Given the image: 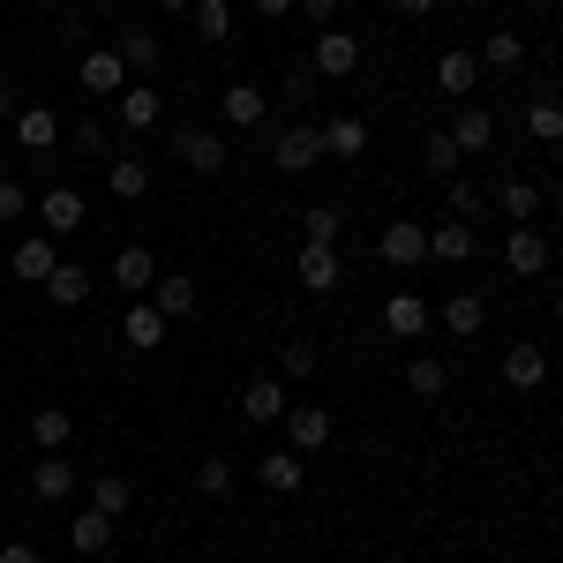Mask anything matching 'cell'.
Here are the masks:
<instances>
[{"label":"cell","mask_w":563,"mask_h":563,"mask_svg":"<svg viewBox=\"0 0 563 563\" xmlns=\"http://www.w3.org/2000/svg\"><path fill=\"white\" fill-rule=\"evenodd\" d=\"M316 158H331V151H323V129H316V121H301V129H286L278 143H271V166H278V174H308Z\"/></svg>","instance_id":"obj_1"},{"label":"cell","mask_w":563,"mask_h":563,"mask_svg":"<svg viewBox=\"0 0 563 563\" xmlns=\"http://www.w3.org/2000/svg\"><path fill=\"white\" fill-rule=\"evenodd\" d=\"M174 158L188 166V174H225V143H218L211 129H174Z\"/></svg>","instance_id":"obj_2"},{"label":"cell","mask_w":563,"mask_h":563,"mask_svg":"<svg viewBox=\"0 0 563 563\" xmlns=\"http://www.w3.org/2000/svg\"><path fill=\"white\" fill-rule=\"evenodd\" d=\"M84 90L90 98H121V90H129V60H121L113 45H90L84 53Z\"/></svg>","instance_id":"obj_3"},{"label":"cell","mask_w":563,"mask_h":563,"mask_svg":"<svg viewBox=\"0 0 563 563\" xmlns=\"http://www.w3.org/2000/svg\"><path fill=\"white\" fill-rule=\"evenodd\" d=\"M376 249H384V263H390V271H413V263L429 256V225L398 218V225H384V241H376Z\"/></svg>","instance_id":"obj_4"},{"label":"cell","mask_w":563,"mask_h":563,"mask_svg":"<svg viewBox=\"0 0 563 563\" xmlns=\"http://www.w3.org/2000/svg\"><path fill=\"white\" fill-rule=\"evenodd\" d=\"M316 76H353L361 68V38H346V31H316V60H308Z\"/></svg>","instance_id":"obj_5"},{"label":"cell","mask_w":563,"mask_h":563,"mask_svg":"<svg viewBox=\"0 0 563 563\" xmlns=\"http://www.w3.org/2000/svg\"><path fill=\"white\" fill-rule=\"evenodd\" d=\"M31 496H38V504H68V496H76V466H68L60 451H45L38 466H31Z\"/></svg>","instance_id":"obj_6"},{"label":"cell","mask_w":563,"mask_h":563,"mask_svg":"<svg viewBox=\"0 0 563 563\" xmlns=\"http://www.w3.org/2000/svg\"><path fill=\"white\" fill-rule=\"evenodd\" d=\"M286 443H294V451H323V443H331V413H323V406H286Z\"/></svg>","instance_id":"obj_7"},{"label":"cell","mask_w":563,"mask_h":563,"mask_svg":"<svg viewBox=\"0 0 563 563\" xmlns=\"http://www.w3.org/2000/svg\"><path fill=\"white\" fill-rule=\"evenodd\" d=\"M504 263H511L519 278H541V271H549V241H541L533 225H511V241H504Z\"/></svg>","instance_id":"obj_8"},{"label":"cell","mask_w":563,"mask_h":563,"mask_svg":"<svg viewBox=\"0 0 563 563\" xmlns=\"http://www.w3.org/2000/svg\"><path fill=\"white\" fill-rule=\"evenodd\" d=\"M474 84H481V53H466V45H451V53L435 60V90H451V98H466Z\"/></svg>","instance_id":"obj_9"},{"label":"cell","mask_w":563,"mask_h":563,"mask_svg":"<svg viewBox=\"0 0 563 563\" xmlns=\"http://www.w3.org/2000/svg\"><path fill=\"white\" fill-rule=\"evenodd\" d=\"M504 384H511V390H541V384H549V353H541V346H511V353H504Z\"/></svg>","instance_id":"obj_10"},{"label":"cell","mask_w":563,"mask_h":563,"mask_svg":"<svg viewBox=\"0 0 563 563\" xmlns=\"http://www.w3.org/2000/svg\"><path fill=\"white\" fill-rule=\"evenodd\" d=\"M218 113H225L233 129L249 135V129H256V121H263V113H271V98H263L256 84H233V90H225V98H218Z\"/></svg>","instance_id":"obj_11"},{"label":"cell","mask_w":563,"mask_h":563,"mask_svg":"<svg viewBox=\"0 0 563 563\" xmlns=\"http://www.w3.org/2000/svg\"><path fill=\"white\" fill-rule=\"evenodd\" d=\"M384 331L390 339H421V331H429V301H421V294H390Z\"/></svg>","instance_id":"obj_12"},{"label":"cell","mask_w":563,"mask_h":563,"mask_svg":"<svg viewBox=\"0 0 563 563\" xmlns=\"http://www.w3.org/2000/svg\"><path fill=\"white\" fill-rule=\"evenodd\" d=\"M241 413L249 421H286V384L278 376H256V384L241 390Z\"/></svg>","instance_id":"obj_13"},{"label":"cell","mask_w":563,"mask_h":563,"mask_svg":"<svg viewBox=\"0 0 563 563\" xmlns=\"http://www.w3.org/2000/svg\"><path fill=\"white\" fill-rule=\"evenodd\" d=\"M451 143H459V151H488V143H496V113H488V106H459Z\"/></svg>","instance_id":"obj_14"},{"label":"cell","mask_w":563,"mask_h":563,"mask_svg":"<svg viewBox=\"0 0 563 563\" xmlns=\"http://www.w3.org/2000/svg\"><path fill=\"white\" fill-rule=\"evenodd\" d=\"M323 151H331V158H361V151H368V121L331 113V121H323Z\"/></svg>","instance_id":"obj_15"},{"label":"cell","mask_w":563,"mask_h":563,"mask_svg":"<svg viewBox=\"0 0 563 563\" xmlns=\"http://www.w3.org/2000/svg\"><path fill=\"white\" fill-rule=\"evenodd\" d=\"M151 308H158V316H166V323H180V316H188V308H196V278H151Z\"/></svg>","instance_id":"obj_16"},{"label":"cell","mask_w":563,"mask_h":563,"mask_svg":"<svg viewBox=\"0 0 563 563\" xmlns=\"http://www.w3.org/2000/svg\"><path fill=\"white\" fill-rule=\"evenodd\" d=\"M158 113H166V98H158L151 84L121 90V129H158Z\"/></svg>","instance_id":"obj_17"},{"label":"cell","mask_w":563,"mask_h":563,"mask_svg":"<svg viewBox=\"0 0 563 563\" xmlns=\"http://www.w3.org/2000/svg\"><path fill=\"white\" fill-rule=\"evenodd\" d=\"M301 286L308 294H331V286H339V256H331L323 241H301Z\"/></svg>","instance_id":"obj_18"},{"label":"cell","mask_w":563,"mask_h":563,"mask_svg":"<svg viewBox=\"0 0 563 563\" xmlns=\"http://www.w3.org/2000/svg\"><path fill=\"white\" fill-rule=\"evenodd\" d=\"M68 541H76L84 556H98V549H113V519L90 504V511H76V519H68Z\"/></svg>","instance_id":"obj_19"},{"label":"cell","mask_w":563,"mask_h":563,"mask_svg":"<svg viewBox=\"0 0 563 563\" xmlns=\"http://www.w3.org/2000/svg\"><path fill=\"white\" fill-rule=\"evenodd\" d=\"M256 474H263V488L294 496V488H301V451H294V443H286V451H271V459H256Z\"/></svg>","instance_id":"obj_20"},{"label":"cell","mask_w":563,"mask_h":563,"mask_svg":"<svg viewBox=\"0 0 563 563\" xmlns=\"http://www.w3.org/2000/svg\"><path fill=\"white\" fill-rule=\"evenodd\" d=\"M38 218L53 225V233H76V225H84V196H76V188L60 180V188H53V196L38 203Z\"/></svg>","instance_id":"obj_21"},{"label":"cell","mask_w":563,"mask_h":563,"mask_svg":"<svg viewBox=\"0 0 563 563\" xmlns=\"http://www.w3.org/2000/svg\"><path fill=\"white\" fill-rule=\"evenodd\" d=\"M45 294H53V308H84V301H90V271H76V263H53Z\"/></svg>","instance_id":"obj_22"},{"label":"cell","mask_w":563,"mask_h":563,"mask_svg":"<svg viewBox=\"0 0 563 563\" xmlns=\"http://www.w3.org/2000/svg\"><path fill=\"white\" fill-rule=\"evenodd\" d=\"M121 339H129L135 353H151L158 339H166V316H158L151 301H143V308H129V316H121Z\"/></svg>","instance_id":"obj_23"},{"label":"cell","mask_w":563,"mask_h":563,"mask_svg":"<svg viewBox=\"0 0 563 563\" xmlns=\"http://www.w3.org/2000/svg\"><path fill=\"white\" fill-rule=\"evenodd\" d=\"M151 278H158V263H151V249H121V256H113V286H121V294H143Z\"/></svg>","instance_id":"obj_24"},{"label":"cell","mask_w":563,"mask_h":563,"mask_svg":"<svg viewBox=\"0 0 563 563\" xmlns=\"http://www.w3.org/2000/svg\"><path fill=\"white\" fill-rule=\"evenodd\" d=\"M53 135H60V121H53V106H23V113H15V143H23V151H45Z\"/></svg>","instance_id":"obj_25"},{"label":"cell","mask_w":563,"mask_h":563,"mask_svg":"<svg viewBox=\"0 0 563 563\" xmlns=\"http://www.w3.org/2000/svg\"><path fill=\"white\" fill-rule=\"evenodd\" d=\"M106 188H113L121 203H143V196H151V166H135V158H113V166H106Z\"/></svg>","instance_id":"obj_26"},{"label":"cell","mask_w":563,"mask_h":563,"mask_svg":"<svg viewBox=\"0 0 563 563\" xmlns=\"http://www.w3.org/2000/svg\"><path fill=\"white\" fill-rule=\"evenodd\" d=\"M406 384H413V398H443V384H451V368H443L435 353H413V361H406Z\"/></svg>","instance_id":"obj_27"},{"label":"cell","mask_w":563,"mask_h":563,"mask_svg":"<svg viewBox=\"0 0 563 563\" xmlns=\"http://www.w3.org/2000/svg\"><path fill=\"white\" fill-rule=\"evenodd\" d=\"M31 435H38L45 451H68V435H76L68 406H38V413H31Z\"/></svg>","instance_id":"obj_28"},{"label":"cell","mask_w":563,"mask_h":563,"mask_svg":"<svg viewBox=\"0 0 563 563\" xmlns=\"http://www.w3.org/2000/svg\"><path fill=\"white\" fill-rule=\"evenodd\" d=\"M429 256L435 263H466V256H474V225H435V233H429Z\"/></svg>","instance_id":"obj_29"},{"label":"cell","mask_w":563,"mask_h":563,"mask_svg":"<svg viewBox=\"0 0 563 563\" xmlns=\"http://www.w3.org/2000/svg\"><path fill=\"white\" fill-rule=\"evenodd\" d=\"M496 203H504V218H511V225H533V211H541V188H533V180H504V196H496Z\"/></svg>","instance_id":"obj_30"},{"label":"cell","mask_w":563,"mask_h":563,"mask_svg":"<svg viewBox=\"0 0 563 563\" xmlns=\"http://www.w3.org/2000/svg\"><path fill=\"white\" fill-rule=\"evenodd\" d=\"M526 135H533V143H563V106L556 98H533V106H526Z\"/></svg>","instance_id":"obj_31"},{"label":"cell","mask_w":563,"mask_h":563,"mask_svg":"<svg viewBox=\"0 0 563 563\" xmlns=\"http://www.w3.org/2000/svg\"><path fill=\"white\" fill-rule=\"evenodd\" d=\"M481 316H488V301H481V294H451V301H443V323H451L459 339H474Z\"/></svg>","instance_id":"obj_32"},{"label":"cell","mask_w":563,"mask_h":563,"mask_svg":"<svg viewBox=\"0 0 563 563\" xmlns=\"http://www.w3.org/2000/svg\"><path fill=\"white\" fill-rule=\"evenodd\" d=\"M8 271H15V278H53V241H23V249H15V256H8Z\"/></svg>","instance_id":"obj_33"},{"label":"cell","mask_w":563,"mask_h":563,"mask_svg":"<svg viewBox=\"0 0 563 563\" xmlns=\"http://www.w3.org/2000/svg\"><path fill=\"white\" fill-rule=\"evenodd\" d=\"M113 53H121V60H129V68H158V60H166V45L151 38V31H129V38L113 45Z\"/></svg>","instance_id":"obj_34"},{"label":"cell","mask_w":563,"mask_h":563,"mask_svg":"<svg viewBox=\"0 0 563 563\" xmlns=\"http://www.w3.org/2000/svg\"><path fill=\"white\" fill-rule=\"evenodd\" d=\"M129 496H135V488L121 474H98V488H90V504H98L106 519H121V511H129Z\"/></svg>","instance_id":"obj_35"},{"label":"cell","mask_w":563,"mask_h":563,"mask_svg":"<svg viewBox=\"0 0 563 563\" xmlns=\"http://www.w3.org/2000/svg\"><path fill=\"white\" fill-rule=\"evenodd\" d=\"M339 233H346V218L331 211V203H316V211L301 218V241H323V249H331V241H339Z\"/></svg>","instance_id":"obj_36"},{"label":"cell","mask_w":563,"mask_h":563,"mask_svg":"<svg viewBox=\"0 0 563 563\" xmlns=\"http://www.w3.org/2000/svg\"><path fill=\"white\" fill-rule=\"evenodd\" d=\"M481 60H488V68H519V60H526V38H519V31H496V38L481 45Z\"/></svg>","instance_id":"obj_37"},{"label":"cell","mask_w":563,"mask_h":563,"mask_svg":"<svg viewBox=\"0 0 563 563\" xmlns=\"http://www.w3.org/2000/svg\"><path fill=\"white\" fill-rule=\"evenodd\" d=\"M196 488H203V496H225V488H233V459H225V451H211V459L196 466Z\"/></svg>","instance_id":"obj_38"},{"label":"cell","mask_w":563,"mask_h":563,"mask_svg":"<svg viewBox=\"0 0 563 563\" xmlns=\"http://www.w3.org/2000/svg\"><path fill=\"white\" fill-rule=\"evenodd\" d=\"M196 31H203V38H225V31H233V8H225V0H196Z\"/></svg>","instance_id":"obj_39"},{"label":"cell","mask_w":563,"mask_h":563,"mask_svg":"<svg viewBox=\"0 0 563 563\" xmlns=\"http://www.w3.org/2000/svg\"><path fill=\"white\" fill-rule=\"evenodd\" d=\"M421 158H429V174H435V180L459 174V143H451V135H429V143H421Z\"/></svg>","instance_id":"obj_40"},{"label":"cell","mask_w":563,"mask_h":563,"mask_svg":"<svg viewBox=\"0 0 563 563\" xmlns=\"http://www.w3.org/2000/svg\"><path fill=\"white\" fill-rule=\"evenodd\" d=\"M301 376H316V346H301V339H294V346L278 353V384H301Z\"/></svg>","instance_id":"obj_41"},{"label":"cell","mask_w":563,"mask_h":563,"mask_svg":"<svg viewBox=\"0 0 563 563\" xmlns=\"http://www.w3.org/2000/svg\"><path fill=\"white\" fill-rule=\"evenodd\" d=\"M316 84H323V76H316V68H301V60L286 68V98H294V106H316Z\"/></svg>","instance_id":"obj_42"},{"label":"cell","mask_w":563,"mask_h":563,"mask_svg":"<svg viewBox=\"0 0 563 563\" xmlns=\"http://www.w3.org/2000/svg\"><path fill=\"white\" fill-rule=\"evenodd\" d=\"M60 38H76V45L90 38V8H76V0H68V8H60Z\"/></svg>","instance_id":"obj_43"},{"label":"cell","mask_w":563,"mask_h":563,"mask_svg":"<svg viewBox=\"0 0 563 563\" xmlns=\"http://www.w3.org/2000/svg\"><path fill=\"white\" fill-rule=\"evenodd\" d=\"M23 211H31V196H23L15 180H0V225H8V218H23Z\"/></svg>","instance_id":"obj_44"},{"label":"cell","mask_w":563,"mask_h":563,"mask_svg":"<svg viewBox=\"0 0 563 563\" xmlns=\"http://www.w3.org/2000/svg\"><path fill=\"white\" fill-rule=\"evenodd\" d=\"M451 211H459V218L481 211V188H474V180H451Z\"/></svg>","instance_id":"obj_45"},{"label":"cell","mask_w":563,"mask_h":563,"mask_svg":"<svg viewBox=\"0 0 563 563\" xmlns=\"http://www.w3.org/2000/svg\"><path fill=\"white\" fill-rule=\"evenodd\" d=\"M339 8H346V0H301V15L316 23V31H331V15H339Z\"/></svg>","instance_id":"obj_46"},{"label":"cell","mask_w":563,"mask_h":563,"mask_svg":"<svg viewBox=\"0 0 563 563\" xmlns=\"http://www.w3.org/2000/svg\"><path fill=\"white\" fill-rule=\"evenodd\" d=\"M0 563H38V549L31 541H0Z\"/></svg>","instance_id":"obj_47"},{"label":"cell","mask_w":563,"mask_h":563,"mask_svg":"<svg viewBox=\"0 0 563 563\" xmlns=\"http://www.w3.org/2000/svg\"><path fill=\"white\" fill-rule=\"evenodd\" d=\"M301 0H256V15H294Z\"/></svg>","instance_id":"obj_48"},{"label":"cell","mask_w":563,"mask_h":563,"mask_svg":"<svg viewBox=\"0 0 563 563\" xmlns=\"http://www.w3.org/2000/svg\"><path fill=\"white\" fill-rule=\"evenodd\" d=\"M390 8H398V15H429L435 0H390Z\"/></svg>","instance_id":"obj_49"},{"label":"cell","mask_w":563,"mask_h":563,"mask_svg":"<svg viewBox=\"0 0 563 563\" xmlns=\"http://www.w3.org/2000/svg\"><path fill=\"white\" fill-rule=\"evenodd\" d=\"M158 8H166V15H180V8H196V0H158Z\"/></svg>","instance_id":"obj_50"},{"label":"cell","mask_w":563,"mask_h":563,"mask_svg":"<svg viewBox=\"0 0 563 563\" xmlns=\"http://www.w3.org/2000/svg\"><path fill=\"white\" fill-rule=\"evenodd\" d=\"M8 106H15V90H8V84H0V113H8Z\"/></svg>","instance_id":"obj_51"},{"label":"cell","mask_w":563,"mask_h":563,"mask_svg":"<svg viewBox=\"0 0 563 563\" xmlns=\"http://www.w3.org/2000/svg\"><path fill=\"white\" fill-rule=\"evenodd\" d=\"M451 8H481V0H451Z\"/></svg>","instance_id":"obj_52"},{"label":"cell","mask_w":563,"mask_h":563,"mask_svg":"<svg viewBox=\"0 0 563 563\" xmlns=\"http://www.w3.org/2000/svg\"><path fill=\"white\" fill-rule=\"evenodd\" d=\"M84 8H113V0H84Z\"/></svg>","instance_id":"obj_53"},{"label":"cell","mask_w":563,"mask_h":563,"mask_svg":"<svg viewBox=\"0 0 563 563\" xmlns=\"http://www.w3.org/2000/svg\"><path fill=\"white\" fill-rule=\"evenodd\" d=\"M556 323H563V294H556Z\"/></svg>","instance_id":"obj_54"},{"label":"cell","mask_w":563,"mask_h":563,"mask_svg":"<svg viewBox=\"0 0 563 563\" xmlns=\"http://www.w3.org/2000/svg\"><path fill=\"white\" fill-rule=\"evenodd\" d=\"M45 8H68V0H45Z\"/></svg>","instance_id":"obj_55"},{"label":"cell","mask_w":563,"mask_h":563,"mask_svg":"<svg viewBox=\"0 0 563 563\" xmlns=\"http://www.w3.org/2000/svg\"><path fill=\"white\" fill-rule=\"evenodd\" d=\"M556 203H563V188H556Z\"/></svg>","instance_id":"obj_56"}]
</instances>
